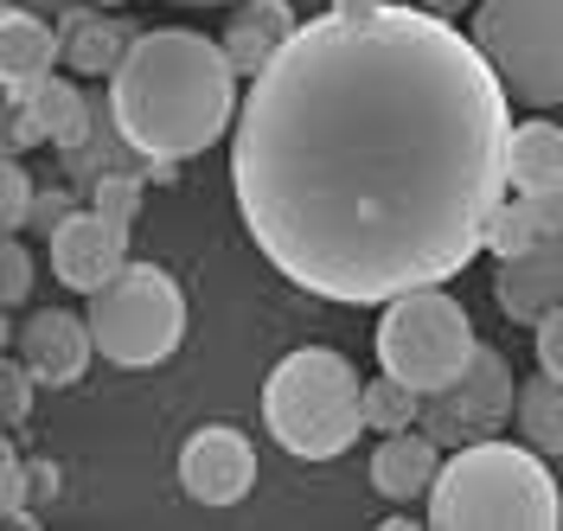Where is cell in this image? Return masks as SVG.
I'll return each instance as SVG.
<instances>
[{"label": "cell", "instance_id": "cell-8", "mask_svg": "<svg viewBox=\"0 0 563 531\" xmlns=\"http://www.w3.org/2000/svg\"><path fill=\"white\" fill-rule=\"evenodd\" d=\"M519 410V385H512V365L506 353H493L481 346L474 365L461 372L449 390H429L422 397V423L442 449H467V442H481V435H499V423Z\"/></svg>", "mask_w": 563, "mask_h": 531}, {"label": "cell", "instance_id": "cell-19", "mask_svg": "<svg viewBox=\"0 0 563 531\" xmlns=\"http://www.w3.org/2000/svg\"><path fill=\"white\" fill-rule=\"evenodd\" d=\"M512 423L526 435L531 449H544V455H563V378L558 372H538L519 385V410H512Z\"/></svg>", "mask_w": 563, "mask_h": 531}, {"label": "cell", "instance_id": "cell-27", "mask_svg": "<svg viewBox=\"0 0 563 531\" xmlns=\"http://www.w3.org/2000/svg\"><path fill=\"white\" fill-rule=\"evenodd\" d=\"M531 346H538V365L563 378V301H558L544 320H538V327H531Z\"/></svg>", "mask_w": 563, "mask_h": 531}, {"label": "cell", "instance_id": "cell-14", "mask_svg": "<svg viewBox=\"0 0 563 531\" xmlns=\"http://www.w3.org/2000/svg\"><path fill=\"white\" fill-rule=\"evenodd\" d=\"M435 474H442V442H435L429 429H397V435L378 442V455H372V487H378L390 506L429 499Z\"/></svg>", "mask_w": 563, "mask_h": 531}, {"label": "cell", "instance_id": "cell-21", "mask_svg": "<svg viewBox=\"0 0 563 531\" xmlns=\"http://www.w3.org/2000/svg\"><path fill=\"white\" fill-rule=\"evenodd\" d=\"M538 237H551L544 224H538V212H531V199H506L499 212H493V224H487V250L493 256H519V250H531Z\"/></svg>", "mask_w": 563, "mask_h": 531}, {"label": "cell", "instance_id": "cell-5", "mask_svg": "<svg viewBox=\"0 0 563 531\" xmlns=\"http://www.w3.org/2000/svg\"><path fill=\"white\" fill-rule=\"evenodd\" d=\"M90 333H97V353L122 372H154L179 353L186 340V295L167 269L154 263H129L122 276H109L97 295H90Z\"/></svg>", "mask_w": 563, "mask_h": 531}, {"label": "cell", "instance_id": "cell-1", "mask_svg": "<svg viewBox=\"0 0 563 531\" xmlns=\"http://www.w3.org/2000/svg\"><path fill=\"white\" fill-rule=\"evenodd\" d=\"M512 90L429 7H327L250 77L231 192L276 276L340 308L455 283L512 199Z\"/></svg>", "mask_w": 563, "mask_h": 531}, {"label": "cell", "instance_id": "cell-29", "mask_svg": "<svg viewBox=\"0 0 563 531\" xmlns=\"http://www.w3.org/2000/svg\"><path fill=\"white\" fill-rule=\"evenodd\" d=\"M33 494H38V499L58 494V474H52V461H33Z\"/></svg>", "mask_w": 563, "mask_h": 531}, {"label": "cell", "instance_id": "cell-25", "mask_svg": "<svg viewBox=\"0 0 563 531\" xmlns=\"http://www.w3.org/2000/svg\"><path fill=\"white\" fill-rule=\"evenodd\" d=\"M33 390H38L33 365L13 353L7 365H0V417H7V429H20L26 417H33Z\"/></svg>", "mask_w": 563, "mask_h": 531}, {"label": "cell", "instance_id": "cell-24", "mask_svg": "<svg viewBox=\"0 0 563 531\" xmlns=\"http://www.w3.org/2000/svg\"><path fill=\"white\" fill-rule=\"evenodd\" d=\"M33 206H38L33 174H26L20 161H7V167H0V224H7V237L33 224Z\"/></svg>", "mask_w": 563, "mask_h": 531}, {"label": "cell", "instance_id": "cell-22", "mask_svg": "<svg viewBox=\"0 0 563 531\" xmlns=\"http://www.w3.org/2000/svg\"><path fill=\"white\" fill-rule=\"evenodd\" d=\"M33 461H20V449H0V519L33 526Z\"/></svg>", "mask_w": 563, "mask_h": 531}, {"label": "cell", "instance_id": "cell-15", "mask_svg": "<svg viewBox=\"0 0 563 531\" xmlns=\"http://www.w3.org/2000/svg\"><path fill=\"white\" fill-rule=\"evenodd\" d=\"M58 65H65V33L38 7L13 0L0 13V77L7 84H33V77H52Z\"/></svg>", "mask_w": 563, "mask_h": 531}, {"label": "cell", "instance_id": "cell-18", "mask_svg": "<svg viewBox=\"0 0 563 531\" xmlns=\"http://www.w3.org/2000/svg\"><path fill=\"white\" fill-rule=\"evenodd\" d=\"M512 192H563V129L531 115L512 129Z\"/></svg>", "mask_w": 563, "mask_h": 531}, {"label": "cell", "instance_id": "cell-23", "mask_svg": "<svg viewBox=\"0 0 563 531\" xmlns=\"http://www.w3.org/2000/svg\"><path fill=\"white\" fill-rule=\"evenodd\" d=\"M147 174V167H141ZM141 174L135 167H115V174H103V179H90V206L103 218H115V224H135V212H141Z\"/></svg>", "mask_w": 563, "mask_h": 531}, {"label": "cell", "instance_id": "cell-34", "mask_svg": "<svg viewBox=\"0 0 563 531\" xmlns=\"http://www.w3.org/2000/svg\"><path fill=\"white\" fill-rule=\"evenodd\" d=\"M26 7H70V0H26Z\"/></svg>", "mask_w": 563, "mask_h": 531}, {"label": "cell", "instance_id": "cell-17", "mask_svg": "<svg viewBox=\"0 0 563 531\" xmlns=\"http://www.w3.org/2000/svg\"><path fill=\"white\" fill-rule=\"evenodd\" d=\"M58 33H65V65L77 77H115V65H122L129 45H135L109 13H90V7H65Z\"/></svg>", "mask_w": 563, "mask_h": 531}, {"label": "cell", "instance_id": "cell-7", "mask_svg": "<svg viewBox=\"0 0 563 531\" xmlns=\"http://www.w3.org/2000/svg\"><path fill=\"white\" fill-rule=\"evenodd\" d=\"M474 45L493 58L512 103H563V0H481L474 7Z\"/></svg>", "mask_w": 563, "mask_h": 531}, {"label": "cell", "instance_id": "cell-6", "mask_svg": "<svg viewBox=\"0 0 563 531\" xmlns=\"http://www.w3.org/2000/svg\"><path fill=\"white\" fill-rule=\"evenodd\" d=\"M372 346H378V365H385L390 378L417 385L422 397H429V390H449L461 372L474 365V353H481L474 320H467V308L449 295V283L410 288V295L385 301Z\"/></svg>", "mask_w": 563, "mask_h": 531}, {"label": "cell", "instance_id": "cell-2", "mask_svg": "<svg viewBox=\"0 0 563 531\" xmlns=\"http://www.w3.org/2000/svg\"><path fill=\"white\" fill-rule=\"evenodd\" d=\"M238 65L224 38L192 26H154L109 77V109L141 161H192L238 122Z\"/></svg>", "mask_w": 563, "mask_h": 531}, {"label": "cell", "instance_id": "cell-10", "mask_svg": "<svg viewBox=\"0 0 563 531\" xmlns=\"http://www.w3.org/2000/svg\"><path fill=\"white\" fill-rule=\"evenodd\" d=\"M129 269V224L103 218L97 206L70 212L58 231H52V276L77 295H97L109 276Z\"/></svg>", "mask_w": 563, "mask_h": 531}, {"label": "cell", "instance_id": "cell-16", "mask_svg": "<svg viewBox=\"0 0 563 531\" xmlns=\"http://www.w3.org/2000/svg\"><path fill=\"white\" fill-rule=\"evenodd\" d=\"M295 33H301L295 0H238L231 20H224V52H231V65L244 77H256Z\"/></svg>", "mask_w": 563, "mask_h": 531}, {"label": "cell", "instance_id": "cell-30", "mask_svg": "<svg viewBox=\"0 0 563 531\" xmlns=\"http://www.w3.org/2000/svg\"><path fill=\"white\" fill-rule=\"evenodd\" d=\"M147 179H154V186H174V179H179V161H147Z\"/></svg>", "mask_w": 563, "mask_h": 531}, {"label": "cell", "instance_id": "cell-26", "mask_svg": "<svg viewBox=\"0 0 563 531\" xmlns=\"http://www.w3.org/2000/svg\"><path fill=\"white\" fill-rule=\"evenodd\" d=\"M26 295H33V250L20 244V231H13L7 250H0V301L7 308H26Z\"/></svg>", "mask_w": 563, "mask_h": 531}, {"label": "cell", "instance_id": "cell-35", "mask_svg": "<svg viewBox=\"0 0 563 531\" xmlns=\"http://www.w3.org/2000/svg\"><path fill=\"white\" fill-rule=\"evenodd\" d=\"M90 7H129V0H90Z\"/></svg>", "mask_w": 563, "mask_h": 531}, {"label": "cell", "instance_id": "cell-12", "mask_svg": "<svg viewBox=\"0 0 563 531\" xmlns=\"http://www.w3.org/2000/svg\"><path fill=\"white\" fill-rule=\"evenodd\" d=\"M13 346H20V358H26V365H33L38 390H70L84 372H90L97 333H90V320L70 314V308H38V314L20 320Z\"/></svg>", "mask_w": 563, "mask_h": 531}, {"label": "cell", "instance_id": "cell-20", "mask_svg": "<svg viewBox=\"0 0 563 531\" xmlns=\"http://www.w3.org/2000/svg\"><path fill=\"white\" fill-rule=\"evenodd\" d=\"M365 423L378 429V435H397V429H417L422 423V390L404 385V378H372L365 385Z\"/></svg>", "mask_w": 563, "mask_h": 531}, {"label": "cell", "instance_id": "cell-32", "mask_svg": "<svg viewBox=\"0 0 563 531\" xmlns=\"http://www.w3.org/2000/svg\"><path fill=\"white\" fill-rule=\"evenodd\" d=\"M333 7H346V13H365V7H378V0H333Z\"/></svg>", "mask_w": 563, "mask_h": 531}, {"label": "cell", "instance_id": "cell-11", "mask_svg": "<svg viewBox=\"0 0 563 531\" xmlns=\"http://www.w3.org/2000/svg\"><path fill=\"white\" fill-rule=\"evenodd\" d=\"M179 487L199 506H238V499H250V487H256V449H250V435H238V429H224V423L186 435V449H179Z\"/></svg>", "mask_w": 563, "mask_h": 531}, {"label": "cell", "instance_id": "cell-28", "mask_svg": "<svg viewBox=\"0 0 563 531\" xmlns=\"http://www.w3.org/2000/svg\"><path fill=\"white\" fill-rule=\"evenodd\" d=\"M70 212H77V199H70L65 186H45V192H38V206H33V224L45 231V237H52V231H58Z\"/></svg>", "mask_w": 563, "mask_h": 531}, {"label": "cell", "instance_id": "cell-9", "mask_svg": "<svg viewBox=\"0 0 563 531\" xmlns=\"http://www.w3.org/2000/svg\"><path fill=\"white\" fill-rule=\"evenodd\" d=\"M97 103H84V90L70 77H33V84H7V154L20 147H65L90 129Z\"/></svg>", "mask_w": 563, "mask_h": 531}, {"label": "cell", "instance_id": "cell-31", "mask_svg": "<svg viewBox=\"0 0 563 531\" xmlns=\"http://www.w3.org/2000/svg\"><path fill=\"white\" fill-rule=\"evenodd\" d=\"M422 7H429V13H449V20H455V13H474L481 0H422Z\"/></svg>", "mask_w": 563, "mask_h": 531}, {"label": "cell", "instance_id": "cell-33", "mask_svg": "<svg viewBox=\"0 0 563 531\" xmlns=\"http://www.w3.org/2000/svg\"><path fill=\"white\" fill-rule=\"evenodd\" d=\"M174 7H238V0H174Z\"/></svg>", "mask_w": 563, "mask_h": 531}, {"label": "cell", "instance_id": "cell-13", "mask_svg": "<svg viewBox=\"0 0 563 531\" xmlns=\"http://www.w3.org/2000/svg\"><path fill=\"white\" fill-rule=\"evenodd\" d=\"M493 301H499V314L519 320V327H538V320L551 314L563 301V231L538 237V244L519 250V256H499V269H493Z\"/></svg>", "mask_w": 563, "mask_h": 531}, {"label": "cell", "instance_id": "cell-3", "mask_svg": "<svg viewBox=\"0 0 563 531\" xmlns=\"http://www.w3.org/2000/svg\"><path fill=\"white\" fill-rule=\"evenodd\" d=\"M429 526L435 531H558L563 494L544 467V449L481 435L449 449L435 487H429Z\"/></svg>", "mask_w": 563, "mask_h": 531}, {"label": "cell", "instance_id": "cell-4", "mask_svg": "<svg viewBox=\"0 0 563 531\" xmlns=\"http://www.w3.org/2000/svg\"><path fill=\"white\" fill-rule=\"evenodd\" d=\"M263 429L295 461H333L358 442L365 423V378L333 346H295L263 385Z\"/></svg>", "mask_w": 563, "mask_h": 531}]
</instances>
